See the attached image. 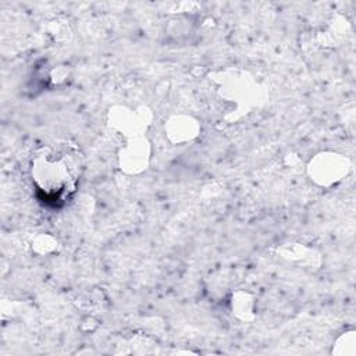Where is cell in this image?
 <instances>
[{"label":"cell","mask_w":356,"mask_h":356,"mask_svg":"<svg viewBox=\"0 0 356 356\" xmlns=\"http://www.w3.org/2000/svg\"><path fill=\"white\" fill-rule=\"evenodd\" d=\"M200 134V122L186 114H175L165 121V136L172 145H185Z\"/></svg>","instance_id":"6"},{"label":"cell","mask_w":356,"mask_h":356,"mask_svg":"<svg viewBox=\"0 0 356 356\" xmlns=\"http://www.w3.org/2000/svg\"><path fill=\"white\" fill-rule=\"evenodd\" d=\"M349 160L335 152H321L307 164L309 177L320 186H332L349 172Z\"/></svg>","instance_id":"3"},{"label":"cell","mask_w":356,"mask_h":356,"mask_svg":"<svg viewBox=\"0 0 356 356\" xmlns=\"http://www.w3.org/2000/svg\"><path fill=\"white\" fill-rule=\"evenodd\" d=\"M29 174L42 202L50 206L63 204L75 192L79 179L76 153L67 146H42L31 159Z\"/></svg>","instance_id":"1"},{"label":"cell","mask_w":356,"mask_h":356,"mask_svg":"<svg viewBox=\"0 0 356 356\" xmlns=\"http://www.w3.org/2000/svg\"><path fill=\"white\" fill-rule=\"evenodd\" d=\"M57 248V241L47 235V234H42V235H38L33 242H32V249L33 252H36L38 254H49L51 252H54Z\"/></svg>","instance_id":"9"},{"label":"cell","mask_w":356,"mask_h":356,"mask_svg":"<svg viewBox=\"0 0 356 356\" xmlns=\"http://www.w3.org/2000/svg\"><path fill=\"white\" fill-rule=\"evenodd\" d=\"M214 82L217 96L231 106V113H246L256 104L257 85L245 71L225 70Z\"/></svg>","instance_id":"2"},{"label":"cell","mask_w":356,"mask_h":356,"mask_svg":"<svg viewBox=\"0 0 356 356\" xmlns=\"http://www.w3.org/2000/svg\"><path fill=\"white\" fill-rule=\"evenodd\" d=\"M108 127L125 139L143 136L147 125L150 124L145 115V111L132 110L124 106L110 108L107 115Z\"/></svg>","instance_id":"4"},{"label":"cell","mask_w":356,"mask_h":356,"mask_svg":"<svg viewBox=\"0 0 356 356\" xmlns=\"http://www.w3.org/2000/svg\"><path fill=\"white\" fill-rule=\"evenodd\" d=\"M238 296L239 298H232V310L239 318H249L253 310V299L246 292H238Z\"/></svg>","instance_id":"8"},{"label":"cell","mask_w":356,"mask_h":356,"mask_svg":"<svg viewBox=\"0 0 356 356\" xmlns=\"http://www.w3.org/2000/svg\"><path fill=\"white\" fill-rule=\"evenodd\" d=\"M150 161V145L145 136L124 140L118 152V165L127 174L143 172Z\"/></svg>","instance_id":"5"},{"label":"cell","mask_w":356,"mask_h":356,"mask_svg":"<svg viewBox=\"0 0 356 356\" xmlns=\"http://www.w3.org/2000/svg\"><path fill=\"white\" fill-rule=\"evenodd\" d=\"M356 338H355V331H345L342 335H339L335 341V345L332 348V353L339 355V356H353L356 352Z\"/></svg>","instance_id":"7"}]
</instances>
